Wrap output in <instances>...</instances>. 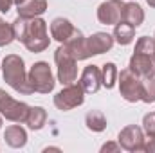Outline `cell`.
Segmentation results:
<instances>
[{
  "label": "cell",
  "mask_w": 155,
  "mask_h": 153,
  "mask_svg": "<svg viewBox=\"0 0 155 153\" xmlns=\"http://www.w3.org/2000/svg\"><path fill=\"white\" fill-rule=\"evenodd\" d=\"M2 76H4V81L13 90H16L22 96H31L35 92L31 83H29V76L25 72L24 60L18 54H7L4 58V61H2Z\"/></svg>",
  "instance_id": "1"
},
{
  "label": "cell",
  "mask_w": 155,
  "mask_h": 153,
  "mask_svg": "<svg viewBox=\"0 0 155 153\" xmlns=\"http://www.w3.org/2000/svg\"><path fill=\"white\" fill-rule=\"evenodd\" d=\"M22 43L25 45V49L29 52H43L51 43L49 33H47V22L41 20L40 16L29 18Z\"/></svg>",
  "instance_id": "2"
},
{
  "label": "cell",
  "mask_w": 155,
  "mask_h": 153,
  "mask_svg": "<svg viewBox=\"0 0 155 153\" xmlns=\"http://www.w3.org/2000/svg\"><path fill=\"white\" fill-rule=\"evenodd\" d=\"M54 61H56V67H58V81L63 86L72 85L78 79V61L71 56V52L65 49L63 43L56 49Z\"/></svg>",
  "instance_id": "3"
},
{
  "label": "cell",
  "mask_w": 155,
  "mask_h": 153,
  "mask_svg": "<svg viewBox=\"0 0 155 153\" xmlns=\"http://www.w3.org/2000/svg\"><path fill=\"white\" fill-rule=\"evenodd\" d=\"M27 76H29V83H31V86H33L35 92H38V94H49V92L54 90L56 81H54V76H52V70H51L49 63L36 61L31 67V70L27 72Z\"/></svg>",
  "instance_id": "4"
},
{
  "label": "cell",
  "mask_w": 155,
  "mask_h": 153,
  "mask_svg": "<svg viewBox=\"0 0 155 153\" xmlns=\"http://www.w3.org/2000/svg\"><path fill=\"white\" fill-rule=\"evenodd\" d=\"M29 108L25 103L22 101H16L13 99L5 90L0 88V115L5 117L7 121H13V122H25L27 121V114H29Z\"/></svg>",
  "instance_id": "5"
},
{
  "label": "cell",
  "mask_w": 155,
  "mask_h": 153,
  "mask_svg": "<svg viewBox=\"0 0 155 153\" xmlns=\"http://www.w3.org/2000/svg\"><path fill=\"white\" fill-rule=\"evenodd\" d=\"M85 101V90L81 88L79 83L65 85L56 96H54V106L61 112H69L76 106H81Z\"/></svg>",
  "instance_id": "6"
},
{
  "label": "cell",
  "mask_w": 155,
  "mask_h": 153,
  "mask_svg": "<svg viewBox=\"0 0 155 153\" xmlns=\"http://www.w3.org/2000/svg\"><path fill=\"white\" fill-rule=\"evenodd\" d=\"M117 79H119V92L124 101H128V103L141 101V79L143 77H139L130 69H124V70H121Z\"/></svg>",
  "instance_id": "7"
},
{
  "label": "cell",
  "mask_w": 155,
  "mask_h": 153,
  "mask_svg": "<svg viewBox=\"0 0 155 153\" xmlns=\"http://www.w3.org/2000/svg\"><path fill=\"white\" fill-rule=\"evenodd\" d=\"M117 142L121 144L123 150L132 153L143 151V142H144V132L143 128L135 126V124H130V126H124L121 132H119V137H117Z\"/></svg>",
  "instance_id": "8"
},
{
  "label": "cell",
  "mask_w": 155,
  "mask_h": 153,
  "mask_svg": "<svg viewBox=\"0 0 155 153\" xmlns=\"http://www.w3.org/2000/svg\"><path fill=\"white\" fill-rule=\"evenodd\" d=\"M128 69L135 72L139 77H155V52L153 54L134 52L130 58Z\"/></svg>",
  "instance_id": "9"
},
{
  "label": "cell",
  "mask_w": 155,
  "mask_h": 153,
  "mask_svg": "<svg viewBox=\"0 0 155 153\" xmlns=\"http://www.w3.org/2000/svg\"><path fill=\"white\" fill-rule=\"evenodd\" d=\"M123 0H107L101 2L97 7V20L99 24L105 25H116L117 22H121V15H123Z\"/></svg>",
  "instance_id": "10"
},
{
  "label": "cell",
  "mask_w": 155,
  "mask_h": 153,
  "mask_svg": "<svg viewBox=\"0 0 155 153\" xmlns=\"http://www.w3.org/2000/svg\"><path fill=\"white\" fill-rule=\"evenodd\" d=\"M63 45H65V49L71 52V56H72L76 61L87 60V58L92 56L90 50H88V45H87V38L83 36V33H81L79 29H76V31L72 33V36L67 40Z\"/></svg>",
  "instance_id": "11"
},
{
  "label": "cell",
  "mask_w": 155,
  "mask_h": 153,
  "mask_svg": "<svg viewBox=\"0 0 155 153\" xmlns=\"http://www.w3.org/2000/svg\"><path fill=\"white\" fill-rule=\"evenodd\" d=\"M79 85L85 90V94H96L103 85H101V70L96 65H88L85 67V70L81 72L79 77Z\"/></svg>",
  "instance_id": "12"
},
{
  "label": "cell",
  "mask_w": 155,
  "mask_h": 153,
  "mask_svg": "<svg viewBox=\"0 0 155 153\" xmlns=\"http://www.w3.org/2000/svg\"><path fill=\"white\" fill-rule=\"evenodd\" d=\"M114 36L108 33H94L92 36L87 38V45L92 56H99L103 52H108L114 47Z\"/></svg>",
  "instance_id": "13"
},
{
  "label": "cell",
  "mask_w": 155,
  "mask_h": 153,
  "mask_svg": "<svg viewBox=\"0 0 155 153\" xmlns=\"http://www.w3.org/2000/svg\"><path fill=\"white\" fill-rule=\"evenodd\" d=\"M74 31H76V27L67 18L58 16V18H54L51 22V36L56 40V41H60V43H65L67 40L72 36Z\"/></svg>",
  "instance_id": "14"
},
{
  "label": "cell",
  "mask_w": 155,
  "mask_h": 153,
  "mask_svg": "<svg viewBox=\"0 0 155 153\" xmlns=\"http://www.w3.org/2000/svg\"><path fill=\"white\" fill-rule=\"evenodd\" d=\"M121 20L130 24V25H134V27H139L144 22V11H143V7L137 2H124Z\"/></svg>",
  "instance_id": "15"
},
{
  "label": "cell",
  "mask_w": 155,
  "mask_h": 153,
  "mask_svg": "<svg viewBox=\"0 0 155 153\" xmlns=\"http://www.w3.org/2000/svg\"><path fill=\"white\" fill-rule=\"evenodd\" d=\"M18 16L24 18H36L47 11V0H25L16 5Z\"/></svg>",
  "instance_id": "16"
},
{
  "label": "cell",
  "mask_w": 155,
  "mask_h": 153,
  "mask_svg": "<svg viewBox=\"0 0 155 153\" xmlns=\"http://www.w3.org/2000/svg\"><path fill=\"white\" fill-rule=\"evenodd\" d=\"M4 139L7 142V146L18 150V148H24L27 144V132L18 126V124H13V126H7L5 132H4Z\"/></svg>",
  "instance_id": "17"
},
{
  "label": "cell",
  "mask_w": 155,
  "mask_h": 153,
  "mask_svg": "<svg viewBox=\"0 0 155 153\" xmlns=\"http://www.w3.org/2000/svg\"><path fill=\"white\" fill-rule=\"evenodd\" d=\"M135 36V27L126 24V22H117L116 27H114V40H116L119 45H130L134 41Z\"/></svg>",
  "instance_id": "18"
},
{
  "label": "cell",
  "mask_w": 155,
  "mask_h": 153,
  "mask_svg": "<svg viewBox=\"0 0 155 153\" xmlns=\"http://www.w3.org/2000/svg\"><path fill=\"white\" fill-rule=\"evenodd\" d=\"M85 124H87L88 130L99 133V132H103L107 128V117H105L103 112H99V110H90V112H87V115H85Z\"/></svg>",
  "instance_id": "19"
},
{
  "label": "cell",
  "mask_w": 155,
  "mask_h": 153,
  "mask_svg": "<svg viewBox=\"0 0 155 153\" xmlns=\"http://www.w3.org/2000/svg\"><path fill=\"white\" fill-rule=\"evenodd\" d=\"M45 121H47V112H45L41 106H31V108H29L25 124H27L31 130H41V128L45 126Z\"/></svg>",
  "instance_id": "20"
},
{
  "label": "cell",
  "mask_w": 155,
  "mask_h": 153,
  "mask_svg": "<svg viewBox=\"0 0 155 153\" xmlns=\"http://www.w3.org/2000/svg\"><path fill=\"white\" fill-rule=\"evenodd\" d=\"M117 76H119V70H117L116 63H112V61L105 63L103 69H101V85L108 90L114 88L117 83Z\"/></svg>",
  "instance_id": "21"
},
{
  "label": "cell",
  "mask_w": 155,
  "mask_h": 153,
  "mask_svg": "<svg viewBox=\"0 0 155 153\" xmlns=\"http://www.w3.org/2000/svg\"><path fill=\"white\" fill-rule=\"evenodd\" d=\"M141 101L155 103V77H143L141 79Z\"/></svg>",
  "instance_id": "22"
},
{
  "label": "cell",
  "mask_w": 155,
  "mask_h": 153,
  "mask_svg": "<svg viewBox=\"0 0 155 153\" xmlns=\"http://www.w3.org/2000/svg\"><path fill=\"white\" fill-rule=\"evenodd\" d=\"M134 52H141V54H153L155 52V38L150 36H141L135 43V50Z\"/></svg>",
  "instance_id": "23"
},
{
  "label": "cell",
  "mask_w": 155,
  "mask_h": 153,
  "mask_svg": "<svg viewBox=\"0 0 155 153\" xmlns=\"http://www.w3.org/2000/svg\"><path fill=\"white\" fill-rule=\"evenodd\" d=\"M13 40H15L13 25L2 20V22H0V47H5V45H9Z\"/></svg>",
  "instance_id": "24"
},
{
  "label": "cell",
  "mask_w": 155,
  "mask_h": 153,
  "mask_svg": "<svg viewBox=\"0 0 155 153\" xmlns=\"http://www.w3.org/2000/svg\"><path fill=\"white\" fill-rule=\"evenodd\" d=\"M143 130L146 133H155V112L153 114H146L143 117Z\"/></svg>",
  "instance_id": "25"
},
{
  "label": "cell",
  "mask_w": 155,
  "mask_h": 153,
  "mask_svg": "<svg viewBox=\"0 0 155 153\" xmlns=\"http://www.w3.org/2000/svg\"><path fill=\"white\" fill-rule=\"evenodd\" d=\"M143 151L155 153V133H146L144 142H143Z\"/></svg>",
  "instance_id": "26"
},
{
  "label": "cell",
  "mask_w": 155,
  "mask_h": 153,
  "mask_svg": "<svg viewBox=\"0 0 155 153\" xmlns=\"http://www.w3.org/2000/svg\"><path fill=\"white\" fill-rule=\"evenodd\" d=\"M121 150H123V148H121V144H119V142H107V144H103V146H101V151L103 153H107V151H121Z\"/></svg>",
  "instance_id": "27"
},
{
  "label": "cell",
  "mask_w": 155,
  "mask_h": 153,
  "mask_svg": "<svg viewBox=\"0 0 155 153\" xmlns=\"http://www.w3.org/2000/svg\"><path fill=\"white\" fill-rule=\"evenodd\" d=\"M15 0H0V13H9Z\"/></svg>",
  "instance_id": "28"
},
{
  "label": "cell",
  "mask_w": 155,
  "mask_h": 153,
  "mask_svg": "<svg viewBox=\"0 0 155 153\" xmlns=\"http://www.w3.org/2000/svg\"><path fill=\"white\" fill-rule=\"evenodd\" d=\"M146 4H148L150 7H155V0H146Z\"/></svg>",
  "instance_id": "29"
},
{
  "label": "cell",
  "mask_w": 155,
  "mask_h": 153,
  "mask_svg": "<svg viewBox=\"0 0 155 153\" xmlns=\"http://www.w3.org/2000/svg\"><path fill=\"white\" fill-rule=\"evenodd\" d=\"M22 2H25V0H15V4L18 5V4H22Z\"/></svg>",
  "instance_id": "30"
},
{
  "label": "cell",
  "mask_w": 155,
  "mask_h": 153,
  "mask_svg": "<svg viewBox=\"0 0 155 153\" xmlns=\"http://www.w3.org/2000/svg\"><path fill=\"white\" fill-rule=\"evenodd\" d=\"M0 128H2V117H0Z\"/></svg>",
  "instance_id": "31"
},
{
  "label": "cell",
  "mask_w": 155,
  "mask_h": 153,
  "mask_svg": "<svg viewBox=\"0 0 155 153\" xmlns=\"http://www.w3.org/2000/svg\"><path fill=\"white\" fill-rule=\"evenodd\" d=\"M0 22H2V18H0Z\"/></svg>",
  "instance_id": "32"
},
{
  "label": "cell",
  "mask_w": 155,
  "mask_h": 153,
  "mask_svg": "<svg viewBox=\"0 0 155 153\" xmlns=\"http://www.w3.org/2000/svg\"><path fill=\"white\" fill-rule=\"evenodd\" d=\"M153 38H155V36H153Z\"/></svg>",
  "instance_id": "33"
}]
</instances>
